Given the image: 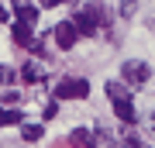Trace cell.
<instances>
[{
    "instance_id": "3",
    "label": "cell",
    "mask_w": 155,
    "mask_h": 148,
    "mask_svg": "<svg viewBox=\"0 0 155 148\" xmlns=\"http://www.w3.org/2000/svg\"><path fill=\"white\" fill-rule=\"evenodd\" d=\"M52 38H55V45H59V48H72V45H76V38H79V28L72 24V17H69V21H59Z\"/></svg>"
},
{
    "instance_id": "7",
    "label": "cell",
    "mask_w": 155,
    "mask_h": 148,
    "mask_svg": "<svg viewBox=\"0 0 155 148\" xmlns=\"http://www.w3.org/2000/svg\"><path fill=\"white\" fill-rule=\"evenodd\" d=\"M14 41L21 45V48H28V52H31V45L38 41V38H35V28H28V24L17 21V24H14Z\"/></svg>"
},
{
    "instance_id": "6",
    "label": "cell",
    "mask_w": 155,
    "mask_h": 148,
    "mask_svg": "<svg viewBox=\"0 0 155 148\" xmlns=\"http://www.w3.org/2000/svg\"><path fill=\"white\" fill-rule=\"evenodd\" d=\"M97 141H100V138H97L93 131H86V127H76V131L69 134V145H72V148H93Z\"/></svg>"
},
{
    "instance_id": "9",
    "label": "cell",
    "mask_w": 155,
    "mask_h": 148,
    "mask_svg": "<svg viewBox=\"0 0 155 148\" xmlns=\"http://www.w3.org/2000/svg\"><path fill=\"white\" fill-rule=\"evenodd\" d=\"M107 97H110V100H131V93H127V83L110 79V83H107Z\"/></svg>"
},
{
    "instance_id": "2",
    "label": "cell",
    "mask_w": 155,
    "mask_h": 148,
    "mask_svg": "<svg viewBox=\"0 0 155 148\" xmlns=\"http://www.w3.org/2000/svg\"><path fill=\"white\" fill-rule=\"evenodd\" d=\"M121 76L127 86H145L152 76V69H148V62H138V59H131V62H124L121 66Z\"/></svg>"
},
{
    "instance_id": "15",
    "label": "cell",
    "mask_w": 155,
    "mask_h": 148,
    "mask_svg": "<svg viewBox=\"0 0 155 148\" xmlns=\"http://www.w3.org/2000/svg\"><path fill=\"white\" fill-rule=\"evenodd\" d=\"M14 79H17V72H14L11 66H7V69H4V83H7V86H11V83H14Z\"/></svg>"
},
{
    "instance_id": "14",
    "label": "cell",
    "mask_w": 155,
    "mask_h": 148,
    "mask_svg": "<svg viewBox=\"0 0 155 148\" xmlns=\"http://www.w3.org/2000/svg\"><path fill=\"white\" fill-rule=\"evenodd\" d=\"M55 114H59V104H48V107H45V121H52Z\"/></svg>"
},
{
    "instance_id": "5",
    "label": "cell",
    "mask_w": 155,
    "mask_h": 148,
    "mask_svg": "<svg viewBox=\"0 0 155 148\" xmlns=\"http://www.w3.org/2000/svg\"><path fill=\"white\" fill-rule=\"evenodd\" d=\"M72 24L79 28V35H97V28H100V24H97V17L90 14L86 7H83V11H76V14H72Z\"/></svg>"
},
{
    "instance_id": "12",
    "label": "cell",
    "mask_w": 155,
    "mask_h": 148,
    "mask_svg": "<svg viewBox=\"0 0 155 148\" xmlns=\"http://www.w3.org/2000/svg\"><path fill=\"white\" fill-rule=\"evenodd\" d=\"M138 11V0H121V17H131Z\"/></svg>"
},
{
    "instance_id": "16",
    "label": "cell",
    "mask_w": 155,
    "mask_h": 148,
    "mask_svg": "<svg viewBox=\"0 0 155 148\" xmlns=\"http://www.w3.org/2000/svg\"><path fill=\"white\" fill-rule=\"evenodd\" d=\"M38 4H41V7H59L62 0H38Z\"/></svg>"
},
{
    "instance_id": "4",
    "label": "cell",
    "mask_w": 155,
    "mask_h": 148,
    "mask_svg": "<svg viewBox=\"0 0 155 148\" xmlns=\"http://www.w3.org/2000/svg\"><path fill=\"white\" fill-rule=\"evenodd\" d=\"M14 14H17V21H21V24H28V28L38 24V7L28 4V0H14Z\"/></svg>"
},
{
    "instance_id": "13",
    "label": "cell",
    "mask_w": 155,
    "mask_h": 148,
    "mask_svg": "<svg viewBox=\"0 0 155 148\" xmlns=\"http://www.w3.org/2000/svg\"><path fill=\"white\" fill-rule=\"evenodd\" d=\"M4 124H7V127H11V124H21V110H14V107H11V110L4 114Z\"/></svg>"
},
{
    "instance_id": "8",
    "label": "cell",
    "mask_w": 155,
    "mask_h": 148,
    "mask_svg": "<svg viewBox=\"0 0 155 148\" xmlns=\"http://www.w3.org/2000/svg\"><path fill=\"white\" fill-rule=\"evenodd\" d=\"M114 114L121 117L124 124H134V117H138V114H134V107H131V100H114Z\"/></svg>"
},
{
    "instance_id": "1",
    "label": "cell",
    "mask_w": 155,
    "mask_h": 148,
    "mask_svg": "<svg viewBox=\"0 0 155 148\" xmlns=\"http://www.w3.org/2000/svg\"><path fill=\"white\" fill-rule=\"evenodd\" d=\"M90 93V83L83 79V76H69V79H62L59 86H55V100H83Z\"/></svg>"
},
{
    "instance_id": "11",
    "label": "cell",
    "mask_w": 155,
    "mask_h": 148,
    "mask_svg": "<svg viewBox=\"0 0 155 148\" xmlns=\"http://www.w3.org/2000/svg\"><path fill=\"white\" fill-rule=\"evenodd\" d=\"M21 138H24V141H38V138H41V124H24L21 127Z\"/></svg>"
},
{
    "instance_id": "10",
    "label": "cell",
    "mask_w": 155,
    "mask_h": 148,
    "mask_svg": "<svg viewBox=\"0 0 155 148\" xmlns=\"http://www.w3.org/2000/svg\"><path fill=\"white\" fill-rule=\"evenodd\" d=\"M21 79H24V83H41L38 62H24V66H21Z\"/></svg>"
},
{
    "instance_id": "17",
    "label": "cell",
    "mask_w": 155,
    "mask_h": 148,
    "mask_svg": "<svg viewBox=\"0 0 155 148\" xmlns=\"http://www.w3.org/2000/svg\"><path fill=\"white\" fill-rule=\"evenodd\" d=\"M148 124H152V131H155V114H152V117H148Z\"/></svg>"
}]
</instances>
